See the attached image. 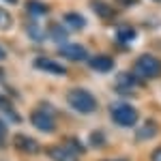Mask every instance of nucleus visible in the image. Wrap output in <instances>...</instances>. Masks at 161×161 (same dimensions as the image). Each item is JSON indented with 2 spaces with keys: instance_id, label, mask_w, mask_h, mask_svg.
<instances>
[{
  "instance_id": "f257e3e1",
  "label": "nucleus",
  "mask_w": 161,
  "mask_h": 161,
  "mask_svg": "<svg viewBox=\"0 0 161 161\" xmlns=\"http://www.w3.org/2000/svg\"><path fill=\"white\" fill-rule=\"evenodd\" d=\"M67 101H69V105H71L75 112H80V114H92V112L97 110V105H99L97 99H95V95L88 92L86 88H73V90H69Z\"/></svg>"
},
{
  "instance_id": "f03ea898",
  "label": "nucleus",
  "mask_w": 161,
  "mask_h": 161,
  "mask_svg": "<svg viewBox=\"0 0 161 161\" xmlns=\"http://www.w3.org/2000/svg\"><path fill=\"white\" fill-rule=\"evenodd\" d=\"M133 73L137 77H144V80L157 77V75H161V60L153 54H142L133 64Z\"/></svg>"
},
{
  "instance_id": "7ed1b4c3",
  "label": "nucleus",
  "mask_w": 161,
  "mask_h": 161,
  "mask_svg": "<svg viewBox=\"0 0 161 161\" xmlns=\"http://www.w3.org/2000/svg\"><path fill=\"white\" fill-rule=\"evenodd\" d=\"M112 120L116 125H120V127H133V125L137 123V110L131 105V103H125V101H120V103H114L112 105Z\"/></svg>"
},
{
  "instance_id": "20e7f679",
  "label": "nucleus",
  "mask_w": 161,
  "mask_h": 161,
  "mask_svg": "<svg viewBox=\"0 0 161 161\" xmlns=\"http://www.w3.org/2000/svg\"><path fill=\"white\" fill-rule=\"evenodd\" d=\"M60 56L67 58L71 62H80V60H88V52L84 45L80 43H62L60 45Z\"/></svg>"
},
{
  "instance_id": "39448f33",
  "label": "nucleus",
  "mask_w": 161,
  "mask_h": 161,
  "mask_svg": "<svg viewBox=\"0 0 161 161\" xmlns=\"http://www.w3.org/2000/svg\"><path fill=\"white\" fill-rule=\"evenodd\" d=\"M30 123L35 125L39 131H43V133H52L54 131V118H52V114H47V112H43V110L32 112Z\"/></svg>"
},
{
  "instance_id": "423d86ee",
  "label": "nucleus",
  "mask_w": 161,
  "mask_h": 161,
  "mask_svg": "<svg viewBox=\"0 0 161 161\" xmlns=\"http://www.w3.org/2000/svg\"><path fill=\"white\" fill-rule=\"evenodd\" d=\"M35 69H39V71H45V73H52V75H67V69L62 67V64H58V62L50 60V58H45V56H39V58H35Z\"/></svg>"
},
{
  "instance_id": "0eeeda50",
  "label": "nucleus",
  "mask_w": 161,
  "mask_h": 161,
  "mask_svg": "<svg viewBox=\"0 0 161 161\" xmlns=\"http://www.w3.org/2000/svg\"><path fill=\"white\" fill-rule=\"evenodd\" d=\"M88 64H90V69H95L99 73H110L112 69H114V58L105 56V54H97V56L88 58Z\"/></svg>"
},
{
  "instance_id": "6e6552de",
  "label": "nucleus",
  "mask_w": 161,
  "mask_h": 161,
  "mask_svg": "<svg viewBox=\"0 0 161 161\" xmlns=\"http://www.w3.org/2000/svg\"><path fill=\"white\" fill-rule=\"evenodd\" d=\"M47 153L54 161H80V155L75 150H71L69 146H52Z\"/></svg>"
},
{
  "instance_id": "1a4fd4ad",
  "label": "nucleus",
  "mask_w": 161,
  "mask_h": 161,
  "mask_svg": "<svg viewBox=\"0 0 161 161\" xmlns=\"http://www.w3.org/2000/svg\"><path fill=\"white\" fill-rule=\"evenodd\" d=\"M15 146L22 153H28V155L39 153V142L32 140V137H28V136H15Z\"/></svg>"
},
{
  "instance_id": "9d476101",
  "label": "nucleus",
  "mask_w": 161,
  "mask_h": 161,
  "mask_svg": "<svg viewBox=\"0 0 161 161\" xmlns=\"http://www.w3.org/2000/svg\"><path fill=\"white\" fill-rule=\"evenodd\" d=\"M62 22H64V26L69 28V30H82L84 26H86V19H84V15H80V13H67L64 17H62Z\"/></svg>"
},
{
  "instance_id": "9b49d317",
  "label": "nucleus",
  "mask_w": 161,
  "mask_h": 161,
  "mask_svg": "<svg viewBox=\"0 0 161 161\" xmlns=\"http://www.w3.org/2000/svg\"><path fill=\"white\" fill-rule=\"evenodd\" d=\"M92 9H95V13L99 15L101 19H114L116 17V11L112 9L110 4H105L103 0H92Z\"/></svg>"
},
{
  "instance_id": "f8f14e48",
  "label": "nucleus",
  "mask_w": 161,
  "mask_h": 161,
  "mask_svg": "<svg viewBox=\"0 0 161 161\" xmlns=\"http://www.w3.org/2000/svg\"><path fill=\"white\" fill-rule=\"evenodd\" d=\"M26 11L30 17H43V15H47V4H43L41 0H28L26 2Z\"/></svg>"
},
{
  "instance_id": "ddd939ff",
  "label": "nucleus",
  "mask_w": 161,
  "mask_h": 161,
  "mask_svg": "<svg viewBox=\"0 0 161 161\" xmlns=\"http://www.w3.org/2000/svg\"><path fill=\"white\" fill-rule=\"evenodd\" d=\"M133 39H136V30L131 26H120L116 30V41L120 43V47H125V50H127V43H131Z\"/></svg>"
},
{
  "instance_id": "4468645a",
  "label": "nucleus",
  "mask_w": 161,
  "mask_h": 161,
  "mask_svg": "<svg viewBox=\"0 0 161 161\" xmlns=\"http://www.w3.org/2000/svg\"><path fill=\"white\" fill-rule=\"evenodd\" d=\"M155 136H157V123H155V120H146L136 133V137L142 140V142H144V140H150V137H155Z\"/></svg>"
},
{
  "instance_id": "2eb2a0df",
  "label": "nucleus",
  "mask_w": 161,
  "mask_h": 161,
  "mask_svg": "<svg viewBox=\"0 0 161 161\" xmlns=\"http://www.w3.org/2000/svg\"><path fill=\"white\" fill-rule=\"evenodd\" d=\"M116 80H118V82H116V88H118V90H131V88L137 86V80L131 73H120Z\"/></svg>"
},
{
  "instance_id": "dca6fc26",
  "label": "nucleus",
  "mask_w": 161,
  "mask_h": 161,
  "mask_svg": "<svg viewBox=\"0 0 161 161\" xmlns=\"http://www.w3.org/2000/svg\"><path fill=\"white\" fill-rule=\"evenodd\" d=\"M67 35H69V28H64V26H58V24L50 26V37L54 39V41L67 43Z\"/></svg>"
},
{
  "instance_id": "f3484780",
  "label": "nucleus",
  "mask_w": 161,
  "mask_h": 161,
  "mask_svg": "<svg viewBox=\"0 0 161 161\" xmlns=\"http://www.w3.org/2000/svg\"><path fill=\"white\" fill-rule=\"evenodd\" d=\"M13 26V17L9 11H4L2 7H0V30H9Z\"/></svg>"
},
{
  "instance_id": "a211bd4d",
  "label": "nucleus",
  "mask_w": 161,
  "mask_h": 161,
  "mask_svg": "<svg viewBox=\"0 0 161 161\" xmlns=\"http://www.w3.org/2000/svg\"><path fill=\"white\" fill-rule=\"evenodd\" d=\"M26 32H28V37L32 39V41H43V30L35 24H28L26 26Z\"/></svg>"
},
{
  "instance_id": "6ab92c4d",
  "label": "nucleus",
  "mask_w": 161,
  "mask_h": 161,
  "mask_svg": "<svg viewBox=\"0 0 161 161\" xmlns=\"http://www.w3.org/2000/svg\"><path fill=\"white\" fill-rule=\"evenodd\" d=\"M4 136H7V125L2 123V118H0V146H2V142H4Z\"/></svg>"
},
{
  "instance_id": "aec40b11",
  "label": "nucleus",
  "mask_w": 161,
  "mask_h": 161,
  "mask_svg": "<svg viewBox=\"0 0 161 161\" xmlns=\"http://www.w3.org/2000/svg\"><path fill=\"white\" fill-rule=\"evenodd\" d=\"M150 161H161V146L153 150V155H150Z\"/></svg>"
},
{
  "instance_id": "412c9836",
  "label": "nucleus",
  "mask_w": 161,
  "mask_h": 161,
  "mask_svg": "<svg viewBox=\"0 0 161 161\" xmlns=\"http://www.w3.org/2000/svg\"><path fill=\"white\" fill-rule=\"evenodd\" d=\"M92 142H95V144H101V142H103V136H101V133H92Z\"/></svg>"
},
{
  "instance_id": "4be33fe9",
  "label": "nucleus",
  "mask_w": 161,
  "mask_h": 161,
  "mask_svg": "<svg viewBox=\"0 0 161 161\" xmlns=\"http://www.w3.org/2000/svg\"><path fill=\"white\" fill-rule=\"evenodd\" d=\"M4 58H7V50L0 45V60H4Z\"/></svg>"
},
{
  "instance_id": "5701e85b",
  "label": "nucleus",
  "mask_w": 161,
  "mask_h": 161,
  "mask_svg": "<svg viewBox=\"0 0 161 161\" xmlns=\"http://www.w3.org/2000/svg\"><path fill=\"white\" fill-rule=\"evenodd\" d=\"M118 4H136V0H118Z\"/></svg>"
},
{
  "instance_id": "b1692460",
  "label": "nucleus",
  "mask_w": 161,
  "mask_h": 161,
  "mask_svg": "<svg viewBox=\"0 0 161 161\" xmlns=\"http://www.w3.org/2000/svg\"><path fill=\"white\" fill-rule=\"evenodd\" d=\"M7 2H9V4H17V0H7Z\"/></svg>"
},
{
  "instance_id": "393cba45",
  "label": "nucleus",
  "mask_w": 161,
  "mask_h": 161,
  "mask_svg": "<svg viewBox=\"0 0 161 161\" xmlns=\"http://www.w3.org/2000/svg\"><path fill=\"white\" fill-rule=\"evenodd\" d=\"M108 161H127V159H108Z\"/></svg>"
},
{
  "instance_id": "a878e982",
  "label": "nucleus",
  "mask_w": 161,
  "mask_h": 161,
  "mask_svg": "<svg viewBox=\"0 0 161 161\" xmlns=\"http://www.w3.org/2000/svg\"><path fill=\"white\" fill-rule=\"evenodd\" d=\"M157 2H161V0H157Z\"/></svg>"
}]
</instances>
